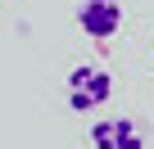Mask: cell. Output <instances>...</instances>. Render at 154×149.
Wrapping results in <instances>:
<instances>
[{
	"instance_id": "cell-1",
	"label": "cell",
	"mask_w": 154,
	"mask_h": 149,
	"mask_svg": "<svg viewBox=\"0 0 154 149\" xmlns=\"http://www.w3.org/2000/svg\"><path fill=\"white\" fill-rule=\"evenodd\" d=\"M109 95H113V77L100 63H82L68 72V109L72 113H95L109 104Z\"/></svg>"
},
{
	"instance_id": "cell-2",
	"label": "cell",
	"mask_w": 154,
	"mask_h": 149,
	"mask_svg": "<svg viewBox=\"0 0 154 149\" xmlns=\"http://www.w3.org/2000/svg\"><path fill=\"white\" fill-rule=\"evenodd\" d=\"M77 27L91 41H113L122 32V5L118 0H82L77 5Z\"/></svg>"
},
{
	"instance_id": "cell-3",
	"label": "cell",
	"mask_w": 154,
	"mask_h": 149,
	"mask_svg": "<svg viewBox=\"0 0 154 149\" xmlns=\"http://www.w3.org/2000/svg\"><path fill=\"white\" fill-rule=\"evenodd\" d=\"M86 140L91 149H145V131L136 127V118H100Z\"/></svg>"
}]
</instances>
